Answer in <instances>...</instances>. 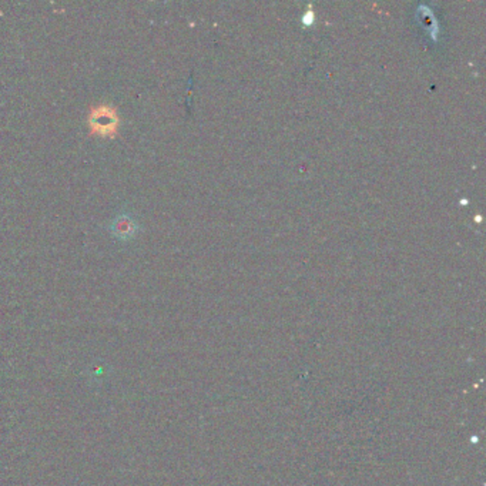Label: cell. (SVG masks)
I'll list each match as a JSON object with an SVG mask.
<instances>
[{
    "label": "cell",
    "instance_id": "2",
    "mask_svg": "<svg viewBox=\"0 0 486 486\" xmlns=\"http://www.w3.org/2000/svg\"><path fill=\"white\" fill-rule=\"evenodd\" d=\"M132 230H133V229H132V224H130L128 220H121V221H119V224H117V231L124 233V234H128Z\"/></svg>",
    "mask_w": 486,
    "mask_h": 486
},
{
    "label": "cell",
    "instance_id": "1",
    "mask_svg": "<svg viewBox=\"0 0 486 486\" xmlns=\"http://www.w3.org/2000/svg\"><path fill=\"white\" fill-rule=\"evenodd\" d=\"M89 121L91 133L97 136L108 137L117 132L119 117L116 115V110L110 106H99L93 108Z\"/></svg>",
    "mask_w": 486,
    "mask_h": 486
}]
</instances>
